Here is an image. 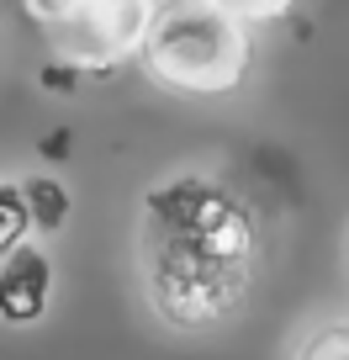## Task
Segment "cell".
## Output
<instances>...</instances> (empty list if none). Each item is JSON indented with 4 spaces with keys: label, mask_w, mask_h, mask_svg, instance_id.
<instances>
[{
    "label": "cell",
    "mask_w": 349,
    "mask_h": 360,
    "mask_svg": "<svg viewBox=\"0 0 349 360\" xmlns=\"http://www.w3.org/2000/svg\"><path fill=\"white\" fill-rule=\"evenodd\" d=\"M259 276V217L233 186L185 169L138 207V281L159 328L212 334L244 313Z\"/></svg>",
    "instance_id": "1"
},
{
    "label": "cell",
    "mask_w": 349,
    "mask_h": 360,
    "mask_svg": "<svg viewBox=\"0 0 349 360\" xmlns=\"http://www.w3.org/2000/svg\"><path fill=\"white\" fill-rule=\"evenodd\" d=\"M148 79L191 101L233 96L254 69V27L217 0H159L138 43Z\"/></svg>",
    "instance_id": "2"
},
{
    "label": "cell",
    "mask_w": 349,
    "mask_h": 360,
    "mask_svg": "<svg viewBox=\"0 0 349 360\" xmlns=\"http://www.w3.org/2000/svg\"><path fill=\"white\" fill-rule=\"evenodd\" d=\"M48 297H53V259H48V249L22 244L0 259V323L6 328L43 323Z\"/></svg>",
    "instance_id": "3"
},
{
    "label": "cell",
    "mask_w": 349,
    "mask_h": 360,
    "mask_svg": "<svg viewBox=\"0 0 349 360\" xmlns=\"http://www.w3.org/2000/svg\"><path fill=\"white\" fill-rule=\"evenodd\" d=\"M22 191H27V207H32V228L37 233H58L64 217H69V191L58 180H48V175L22 180Z\"/></svg>",
    "instance_id": "4"
},
{
    "label": "cell",
    "mask_w": 349,
    "mask_h": 360,
    "mask_svg": "<svg viewBox=\"0 0 349 360\" xmlns=\"http://www.w3.org/2000/svg\"><path fill=\"white\" fill-rule=\"evenodd\" d=\"M32 233V207H27V191L16 180H0V259L11 255V249L27 244Z\"/></svg>",
    "instance_id": "5"
},
{
    "label": "cell",
    "mask_w": 349,
    "mask_h": 360,
    "mask_svg": "<svg viewBox=\"0 0 349 360\" xmlns=\"http://www.w3.org/2000/svg\"><path fill=\"white\" fill-rule=\"evenodd\" d=\"M217 6L233 11L238 22H249V27H270V22H286L302 0H217Z\"/></svg>",
    "instance_id": "6"
},
{
    "label": "cell",
    "mask_w": 349,
    "mask_h": 360,
    "mask_svg": "<svg viewBox=\"0 0 349 360\" xmlns=\"http://www.w3.org/2000/svg\"><path fill=\"white\" fill-rule=\"evenodd\" d=\"M296 355H349V318H334L307 339H296Z\"/></svg>",
    "instance_id": "7"
}]
</instances>
